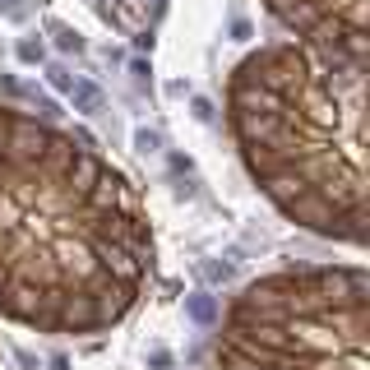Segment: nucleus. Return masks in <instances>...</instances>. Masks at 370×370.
I'll return each mask as SVG.
<instances>
[{"label":"nucleus","mask_w":370,"mask_h":370,"mask_svg":"<svg viewBox=\"0 0 370 370\" xmlns=\"http://www.w3.org/2000/svg\"><path fill=\"white\" fill-rule=\"evenodd\" d=\"M153 223L84 135L0 107V315L56 338L107 333L153 278Z\"/></svg>","instance_id":"1"},{"label":"nucleus","mask_w":370,"mask_h":370,"mask_svg":"<svg viewBox=\"0 0 370 370\" xmlns=\"http://www.w3.org/2000/svg\"><path fill=\"white\" fill-rule=\"evenodd\" d=\"M227 121L287 223L366 246V70L301 42L255 46L227 79Z\"/></svg>","instance_id":"2"},{"label":"nucleus","mask_w":370,"mask_h":370,"mask_svg":"<svg viewBox=\"0 0 370 370\" xmlns=\"http://www.w3.org/2000/svg\"><path fill=\"white\" fill-rule=\"evenodd\" d=\"M218 370H370V273L310 264L255 278L223 315Z\"/></svg>","instance_id":"3"},{"label":"nucleus","mask_w":370,"mask_h":370,"mask_svg":"<svg viewBox=\"0 0 370 370\" xmlns=\"http://www.w3.org/2000/svg\"><path fill=\"white\" fill-rule=\"evenodd\" d=\"M301 46L343 65H370V0H264Z\"/></svg>","instance_id":"4"},{"label":"nucleus","mask_w":370,"mask_h":370,"mask_svg":"<svg viewBox=\"0 0 370 370\" xmlns=\"http://www.w3.org/2000/svg\"><path fill=\"white\" fill-rule=\"evenodd\" d=\"M148 366H153V370H167L171 357H167V352H153V357H148Z\"/></svg>","instance_id":"5"},{"label":"nucleus","mask_w":370,"mask_h":370,"mask_svg":"<svg viewBox=\"0 0 370 370\" xmlns=\"http://www.w3.org/2000/svg\"><path fill=\"white\" fill-rule=\"evenodd\" d=\"M51 366H56V370H70V361H65V357H56V361H51Z\"/></svg>","instance_id":"6"}]
</instances>
